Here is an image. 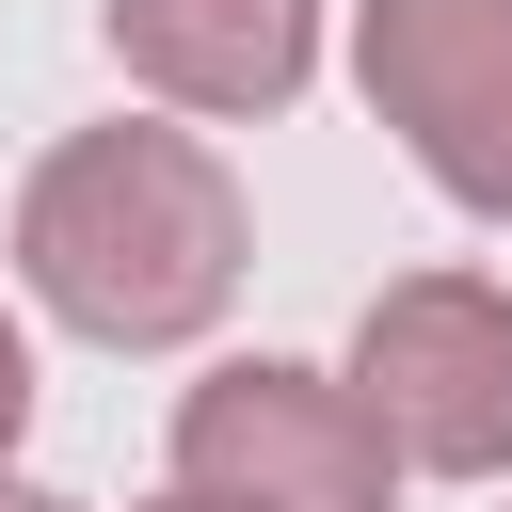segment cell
<instances>
[{
    "mask_svg": "<svg viewBox=\"0 0 512 512\" xmlns=\"http://www.w3.org/2000/svg\"><path fill=\"white\" fill-rule=\"evenodd\" d=\"M16 432H32V352H16V320H0V464H16Z\"/></svg>",
    "mask_w": 512,
    "mask_h": 512,
    "instance_id": "obj_6",
    "label": "cell"
},
{
    "mask_svg": "<svg viewBox=\"0 0 512 512\" xmlns=\"http://www.w3.org/2000/svg\"><path fill=\"white\" fill-rule=\"evenodd\" d=\"M352 416L432 480H496L512 464V288H480V272L384 288L352 320Z\"/></svg>",
    "mask_w": 512,
    "mask_h": 512,
    "instance_id": "obj_2",
    "label": "cell"
},
{
    "mask_svg": "<svg viewBox=\"0 0 512 512\" xmlns=\"http://www.w3.org/2000/svg\"><path fill=\"white\" fill-rule=\"evenodd\" d=\"M96 32L176 112H288L320 64V0H96Z\"/></svg>",
    "mask_w": 512,
    "mask_h": 512,
    "instance_id": "obj_5",
    "label": "cell"
},
{
    "mask_svg": "<svg viewBox=\"0 0 512 512\" xmlns=\"http://www.w3.org/2000/svg\"><path fill=\"white\" fill-rule=\"evenodd\" d=\"M176 496H224V512H384L400 448L352 416V384L256 352V368H208L176 400Z\"/></svg>",
    "mask_w": 512,
    "mask_h": 512,
    "instance_id": "obj_3",
    "label": "cell"
},
{
    "mask_svg": "<svg viewBox=\"0 0 512 512\" xmlns=\"http://www.w3.org/2000/svg\"><path fill=\"white\" fill-rule=\"evenodd\" d=\"M160 512H224V496H160Z\"/></svg>",
    "mask_w": 512,
    "mask_h": 512,
    "instance_id": "obj_8",
    "label": "cell"
},
{
    "mask_svg": "<svg viewBox=\"0 0 512 512\" xmlns=\"http://www.w3.org/2000/svg\"><path fill=\"white\" fill-rule=\"evenodd\" d=\"M16 272L48 320L112 336V352H160V336H208L224 288H240V192L192 128H80L32 160V208H16Z\"/></svg>",
    "mask_w": 512,
    "mask_h": 512,
    "instance_id": "obj_1",
    "label": "cell"
},
{
    "mask_svg": "<svg viewBox=\"0 0 512 512\" xmlns=\"http://www.w3.org/2000/svg\"><path fill=\"white\" fill-rule=\"evenodd\" d=\"M368 112L432 160V192L512 208V0H368Z\"/></svg>",
    "mask_w": 512,
    "mask_h": 512,
    "instance_id": "obj_4",
    "label": "cell"
},
{
    "mask_svg": "<svg viewBox=\"0 0 512 512\" xmlns=\"http://www.w3.org/2000/svg\"><path fill=\"white\" fill-rule=\"evenodd\" d=\"M0 512H80V496H16V480H0Z\"/></svg>",
    "mask_w": 512,
    "mask_h": 512,
    "instance_id": "obj_7",
    "label": "cell"
}]
</instances>
